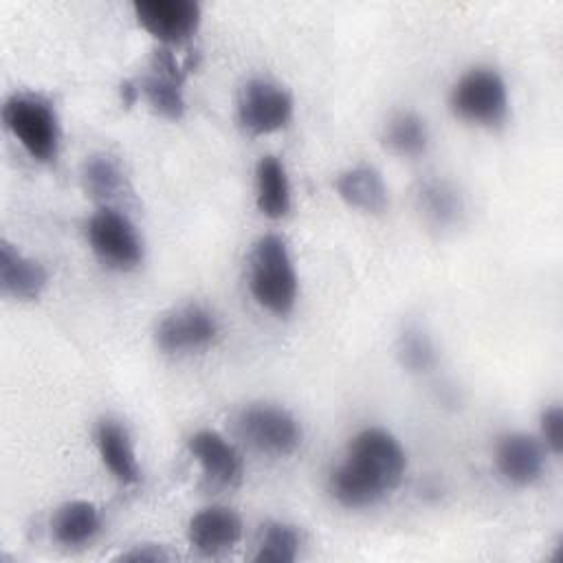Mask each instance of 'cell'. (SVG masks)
<instances>
[{"instance_id": "cell-1", "label": "cell", "mask_w": 563, "mask_h": 563, "mask_svg": "<svg viewBox=\"0 0 563 563\" xmlns=\"http://www.w3.org/2000/svg\"><path fill=\"white\" fill-rule=\"evenodd\" d=\"M407 471V453L400 442L380 427L358 431L345 460L330 473L328 488L345 508H367L398 488Z\"/></svg>"}, {"instance_id": "cell-2", "label": "cell", "mask_w": 563, "mask_h": 563, "mask_svg": "<svg viewBox=\"0 0 563 563\" xmlns=\"http://www.w3.org/2000/svg\"><path fill=\"white\" fill-rule=\"evenodd\" d=\"M249 288L253 299L273 314H288L297 301V271L284 238L262 235L249 253Z\"/></svg>"}, {"instance_id": "cell-3", "label": "cell", "mask_w": 563, "mask_h": 563, "mask_svg": "<svg viewBox=\"0 0 563 563\" xmlns=\"http://www.w3.org/2000/svg\"><path fill=\"white\" fill-rule=\"evenodd\" d=\"M2 121L26 154L40 163L55 161L62 143V128L55 108L33 95H13L2 106Z\"/></svg>"}, {"instance_id": "cell-4", "label": "cell", "mask_w": 563, "mask_h": 563, "mask_svg": "<svg viewBox=\"0 0 563 563\" xmlns=\"http://www.w3.org/2000/svg\"><path fill=\"white\" fill-rule=\"evenodd\" d=\"M449 103L462 121L493 128L504 123L508 114V88L497 70L477 66L455 81Z\"/></svg>"}, {"instance_id": "cell-5", "label": "cell", "mask_w": 563, "mask_h": 563, "mask_svg": "<svg viewBox=\"0 0 563 563\" xmlns=\"http://www.w3.org/2000/svg\"><path fill=\"white\" fill-rule=\"evenodd\" d=\"M86 238L92 253L117 271L136 268L143 260V240L128 216L103 207L90 216Z\"/></svg>"}, {"instance_id": "cell-6", "label": "cell", "mask_w": 563, "mask_h": 563, "mask_svg": "<svg viewBox=\"0 0 563 563\" xmlns=\"http://www.w3.org/2000/svg\"><path fill=\"white\" fill-rule=\"evenodd\" d=\"M238 433L257 451L268 455H290L301 444V427L284 407L268 402L244 407L235 420Z\"/></svg>"}, {"instance_id": "cell-7", "label": "cell", "mask_w": 563, "mask_h": 563, "mask_svg": "<svg viewBox=\"0 0 563 563\" xmlns=\"http://www.w3.org/2000/svg\"><path fill=\"white\" fill-rule=\"evenodd\" d=\"M292 97L271 79H251L238 97V121L255 136L277 132L292 119Z\"/></svg>"}, {"instance_id": "cell-8", "label": "cell", "mask_w": 563, "mask_h": 563, "mask_svg": "<svg viewBox=\"0 0 563 563\" xmlns=\"http://www.w3.org/2000/svg\"><path fill=\"white\" fill-rule=\"evenodd\" d=\"M218 336V321L200 303H185L167 312L154 332L156 345L165 354H183L209 347Z\"/></svg>"}, {"instance_id": "cell-9", "label": "cell", "mask_w": 563, "mask_h": 563, "mask_svg": "<svg viewBox=\"0 0 563 563\" xmlns=\"http://www.w3.org/2000/svg\"><path fill=\"white\" fill-rule=\"evenodd\" d=\"M136 22L156 40L178 44L189 40L200 26V4L194 0H136L132 4Z\"/></svg>"}, {"instance_id": "cell-10", "label": "cell", "mask_w": 563, "mask_h": 563, "mask_svg": "<svg viewBox=\"0 0 563 563\" xmlns=\"http://www.w3.org/2000/svg\"><path fill=\"white\" fill-rule=\"evenodd\" d=\"M183 79L185 68L174 59V55L165 48L156 51L154 66L139 81V97L161 117L180 119L185 114V97H183Z\"/></svg>"}, {"instance_id": "cell-11", "label": "cell", "mask_w": 563, "mask_h": 563, "mask_svg": "<svg viewBox=\"0 0 563 563\" xmlns=\"http://www.w3.org/2000/svg\"><path fill=\"white\" fill-rule=\"evenodd\" d=\"M495 464L506 482L530 486L543 475L545 449L534 435L512 431L499 438L495 446Z\"/></svg>"}, {"instance_id": "cell-12", "label": "cell", "mask_w": 563, "mask_h": 563, "mask_svg": "<svg viewBox=\"0 0 563 563\" xmlns=\"http://www.w3.org/2000/svg\"><path fill=\"white\" fill-rule=\"evenodd\" d=\"M242 519L235 510L209 506L189 519L187 539L202 554H220L242 539Z\"/></svg>"}, {"instance_id": "cell-13", "label": "cell", "mask_w": 563, "mask_h": 563, "mask_svg": "<svg viewBox=\"0 0 563 563\" xmlns=\"http://www.w3.org/2000/svg\"><path fill=\"white\" fill-rule=\"evenodd\" d=\"M189 453L205 475L220 486H235L242 479V457L235 446L213 429H200L189 438Z\"/></svg>"}, {"instance_id": "cell-14", "label": "cell", "mask_w": 563, "mask_h": 563, "mask_svg": "<svg viewBox=\"0 0 563 563\" xmlns=\"http://www.w3.org/2000/svg\"><path fill=\"white\" fill-rule=\"evenodd\" d=\"M334 189L345 205L365 213H383L389 205L387 185L380 172L367 163L343 169L334 180Z\"/></svg>"}, {"instance_id": "cell-15", "label": "cell", "mask_w": 563, "mask_h": 563, "mask_svg": "<svg viewBox=\"0 0 563 563\" xmlns=\"http://www.w3.org/2000/svg\"><path fill=\"white\" fill-rule=\"evenodd\" d=\"M48 275L44 266L24 255L18 246L11 242H2L0 246V286L7 297L13 299H37L42 290L46 288Z\"/></svg>"}, {"instance_id": "cell-16", "label": "cell", "mask_w": 563, "mask_h": 563, "mask_svg": "<svg viewBox=\"0 0 563 563\" xmlns=\"http://www.w3.org/2000/svg\"><path fill=\"white\" fill-rule=\"evenodd\" d=\"M95 442L101 462L121 484H136L141 479V468L136 453L125 427L114 420H101L95 431Z\"/></svg>"}, {"instance_id": "cell-17", "label": "cell", "mask_w": 563, "mask_h": 563, "mask_svg": "<svg viewBox=\"0 0 563 563\" xmlns=\"http://www.w3.org/2000/svg\"><path fill=\"white\" fill-rule=\"evenodd\" d=\"M255 202L271 220H279L290 211V180L277 156L266 154L255 165Z\"/></svg>"}, {"instance_id": "cell-18", "label": "cell", "mask_w": 563, "mask_h": 563, "mask_svg": "<svg viewBox=\"0 0 563 563\" xmlns=\"http://www.w3.org/2000/svg\"><path fill=\"white\" fill-rule=\"evenodd\" d=\"M99 526H101L99 510L92 501H86V499H73L62 504L55 510V517L51 521L55 541L66 548H77L88 543L99 532Z\"/></svg>"}, {"instance_id": "cell-19", "label": "cell", "mask_w": 563, "mask_h": 563, "mask_svg": "<svg viewBox=\"0 0 563 563\" xmlns=\"http://www.w3.org/2000/svg\"><path fill=\"white\" fill-rule=\"evenodd\" d=\"M418 207L424 220L433 229H449L457 224L462 216V196L460 191L440 178H429L418 187Z\"/></svg>"}, {"instance_id": "cell-20", "label": "cell", "mask_w": 563, "mask_h": 563, "mask_svg": "<svg viewBox=\"0 0 563 563\" xmlns=\"http://www.w3.org/2000/svg\"><path fill=\"white\" fill-rule=\"evenodd\" d=\"M383 143L398 156H420L429 145V130L424 119L416 112L394 114L383 130Z\"/></svg>"}, {"instance_id": "cell-21", "label": "cell", "mask_w": 563, "mask_h": 563, "mask_svg": "<svg viewBox=\"0 0 563 563\" xmlns=\"http://www.w3.org/2000/svg\"><path fill=\"white\" fill-rule=\"evenodd\" d=\"M81 180L86 194H90L99 202L119 198L123 189V172L110 154L88 156L81 167Z\"/></svg>"}, {"instance_id": "cell-22", "label": "cell", "mask_w": 563, "mask_h": 563, "mask_svg": "<svg viewBox=\"0 0 563 563\" xmlns=\"http://www.w3.org/2000/svg\"><path fill=\"white\" fill-rule=\"evenodd\" d=\"M301 534L295 526L284 521H271L262 530L255 561L260 563H292L299 554Z\"/></svg>"}, {"instance_id": "cell-23", "label": "cell", "mask_w": 563, "mask_h": 563, "mask_svg": "<svg viewBox=\"0 0 563 563\" xmlns=\"http://www.w3.org/2000/svg\"><path fill=\"white\" fill-rule=\"evenodd\" d=\"M396 352L402 367H407L409 372H429L435 363V350L431 339L416 325L402 330V334L398 336Z\"/></svg>"}, {"instance_id": "cell-24", "label": "cell", "mask_w": 563, "mask_h": 563, "mask_svg": "<svg viewBox=\"0 0 563 563\" xmlns=\"http://www.w3.org/2000/svg\"><path fill=\"white\" fill-rule=\"evenodd\" d=\"M541 438L545 442V449H550L554 455L561 453V449H563V411L559 405L543 409Z\"/></svg>"}, {"instance_id": "cell-25", "label": "cell", "mask_w": 563, "mask_h": 563, "mask_svg": "<svg viewBox=\"0 0 563 563\" xmlns=\"http://www.w3.org/2000/svg\"><path fill=\"white\" fill-rule=\"evenodd\" d=\"M117 559L125 561V563L128 561L130 563H161V561H169V554L158 545L145 543V545H134L128 552H121Z\"/></svg>"}]
</instances>
